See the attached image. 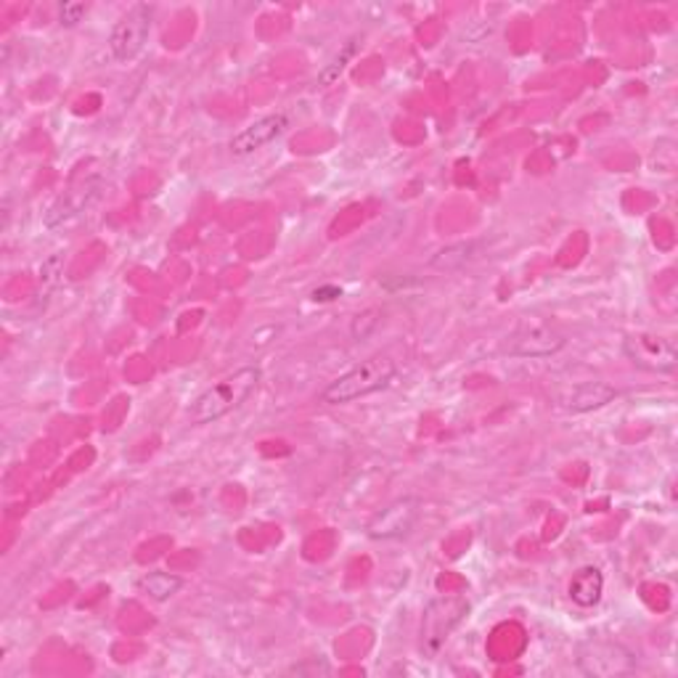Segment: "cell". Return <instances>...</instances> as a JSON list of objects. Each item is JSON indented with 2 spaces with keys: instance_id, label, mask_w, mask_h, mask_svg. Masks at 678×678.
I'll return each instance as SVG.
<instances>
[{
  "instance_id": "cell-13",
  "label": "cell",
  "mask_w": 678,
  "mask_h": 678,
  "mask_svg": "<svg viewBox=\"0 0 678 678\" xmlns=\"http://www.w3.org/2000/svg\"><path fill=\"white\" fill-rule=\"evenodd\" d=\"M86 13H88V6L86 3H61L59 6V22L67 24V27H72V24L80 22V19L86 17Z\"/></svg>"
},
{
  "instance_id": "cell-3",
  "label": "cell",
  "mask_w": 678,
  "mask_h": 678,
  "mask_svg": "<svg viewBox=\"0 0 678 678\" xmlns=\"http://www.w3.org/2000/svg\"><path fill=\"white\" fill-rule=\"evenodd\" d=\"M564 347V334L538 316H522L503 340V351L514 358H549Z\"/></svg>"
},
{
  "instance_id": "cell-11",
  "label": "cell",
  "mask_w": 678,
  "mask_h": 678,
  "mask_svg": "<svg viewBox=\"0 0 678 678\" xmlns=\"http://www.w3.org/2000/svg\"><path fill=\"white\" fill-rule=\"evenodd\" d=\"M568 591H570V599L578 607L599 605V599H602V591H605L602 572H599L597 568L578 570L576 576H572V580H570V589Z\"/></svg>"
},
{
  "instance_id": "cell-6",
  "label": "cell",
  "mask_w": 678,
  "mask_h": 678,
  "mask_svg": "<svg viewBox=\"0 0 678 678\" xmlns=\"http://www.w3.org/2000/svg\"><path fill=\"white\" fill-rule=\"evenodd\" d=\"M626 355L636 363V366L657 374L674 372L678 363L674 342L666 337H655V334H633V337H628Z\"/></svg>"
},
{
  "instance_id": "cell-14",
  "label": "cell",
  "mask_w": 678,
  "mask_h": 678,
  "mask_svg": "<svg viewBox=\"0 0 678 678\" xmlns=\"http://www.w3.org/2000/svg\"><path fill=\"white\" fill-rule=\"evenodd\" d=\"M351 56H353V43L347 46L345 51H342V56H340L337 61H332V65H328V67L324 69V72H321V82H324V86H328V82H332L334 77H337V75L342 72V69H345V61L351 59Z\"/></svg>"
},
{
  "instance_id": "cell-9",
  "label": "cell",
  "mask_w": 678,
  "mask_h": 678,
  "mask_svg": "<svg viewBox=\"0 0 678 678\" xmlns=\"http://www.w3.org/2000/svg\"><path fill=\"white\" fill-rule=\"evenodd\" d=\"M286 125H289L286 115L261 117V120L247 125V128L230 138V154H236V157H249V154L261 151L263 146H268L271 141H276V138L282 136Z\"/></svg>"
},
{
  "instance_id": "cell-2",
  "label": "cell",
  "mask_w": 678,
  "mask_h": 678,
  "mask_svg": "<svg viewBox=\"0 0 678 678\" xmlns=\"http://www.w3.org/2000/svg\"><path fill=\"white\" fill-rule=\"evenodd\" d=\"M395 372L397 369L393 358H387V355H374V358L361 361L351 372L337 376V380L321 393V401L328 405H340L374 395L395 380Z\"/></svg>"
},
{
  "instance_id": "cell-1",
  "label": "cell",
  "mask_w": 678,
  "mask_h": 678,
  "mask_svg": "<svg viewBox=\"0 0 678 678\" xmlns=\"http://www.w3.org/2000/svg\"><path fill=\"white\" fill-rule=\"evenodd\" d=\"M263 372L257 366H244L236 369L234 374L223 376L220 382L209 384V387L202 393L197 401L188 405V422L197 424H213L223 419L230 411L239 409L242 403L249 401V395L261 387Z\"/></svg>"
},
{
  "instance_id": "cell-4",
  "label": "cell",
  "mask_w": 678,
  "mask_h": 678,
  "mask_svg": "<svg viewBox=\"0 0 678 678\" xmlns=\"http://www.w3.org/2000/svg\"><path fill=\"white\" fill-rule=\"evenodd\" d=\"M576 662L586 676H597V678L628 676L636 670V655L631 649L605 639L583 641V645L578 647Z\"/></svg>"
},
{
  "instance_id": "cell-5",
  "label": "cell",
  "mask_w": 678,
  "mask_h": 678,
  "mask_svg": "<svg viewBox=\"0 0 678 678\" xmlns=\"http://www.w3.org/2000/svg\"><path fill=\"white\" fill-rule=\"evenodd\" d=\"M151 17H154L151 6L136 3L128 13H125L120 22L115 24V30L109 35V48L117 61L128 65V61L141 56L146 43H149Z\"/></svg>"
},
{
  "instance_id": "cell-10",
  "label": "cell",
  "mask_w": 678,
  "mask_h": 678,
  "mask_svg": "<svg viewBox=\"0 0 678 678\" xmlns=\"http://www.w3.org/2000/svg\"><path fill=\"white\" fill-rule=\"evenodd\" d=\"M615 395H618V390H615L612 384L583 382L578 384V387H572V393L564 397V405H568L570 411H576V414H586V411L602 409V405L612 403Z\"/></svg>"
},
{
  "instance_id": "cell-7",
  "label": "cell",
  "mask_w": 678,
  "mask_h": 678,
  "mask_svg": "<svg viewBox=\"0 0 678 678\" xmlns=\"http://www.w3.org/2000/svg\"><path fill=\"white\" fill-rule=\"evenodd\" d=\"M470 610L464 599H438L428 607L422 623V647L428 652H438V647L449 639L453 626L459 623L461 615Z\"/></svg>"
},
{
  "instance_id": "cell-12",
  "label": "cell",
  "mask_w": 678,
  "mask_h": 678,
  "mask_svg": "<svg viewBox=\"0 0 678 678\" xmlns=\"http://www.w3.org/2000/svg\"><path fill=\"white\" fill-rule=\"evenodd\" d=\"M180 586H184V580L173 576V572H163V570L149 572V576L138 580V589H141L146 597H151L154 602H167L170 597H176Z\"/></svg>"
},
{
  "instance_id": "cell-8",
  "label": "cell",
  "mask_w": 678,
  "mask_h": 678,
  "mask_svg": "<svg viewBox=\"0 0 678 678\" xmlns=\"http://www.w3.org/2000/svg\"><path fill=\"white\" fill-rule=\"evenodd\" d=\"M419 507H422V503H419V499H414V495H405V499L390 503L387 509H382V512L372 520L369 535L376 538V541H390V538L405 535L416 525Z\"/></svg>"
}]
</instances>
